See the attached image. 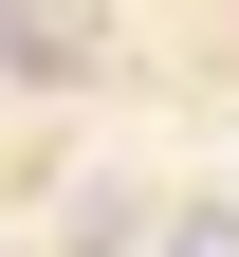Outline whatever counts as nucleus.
I'll return each mask as SVG.
<instances>
[{
	"mask_svg": "<svg viewBox=\"0 0 239 257\" xmlns=\"http://www.w3.org/2000/svg\"><path fill=\"white\" fill-rule=\"evenodd\" d=\"M0 55H19V74H74V19H55V0H0Z\"/></svg>",
	"mask_w": 239,
	"mask_h": 257,
	"instance_id": "1",
	"label": "nucleus"
},
{
	"mask_svg": "<svg viewBox=\"0 0 239 257\" xmlns=\"http://www.w3.org/2000/svg\"><path fill=\"white\" fill-rule=\"evenodd\" d=\"M166 257H239V220H184V239H166Z\"/></svg>",
	"mask_w": 239,
	"mask_h": 257,
	"instance_id": "2",
	"label": "nucleus"
}]
</instances>
